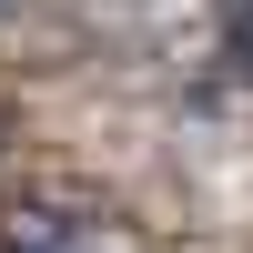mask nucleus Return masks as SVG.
Returning a JSON list of instances; mask_svg holds the SVG:
<instances>
[{
    "instance_id": "1",
    "label": "nucleus",
    "mask_w": 253,
    "mask_h": 253,
    "mask_svg": "<svg viewBox=\"0 0 253 253\" xmlns=\"http://www.w3.org/2000/svg\"><path fill=\"white\" fill-rule=\"evenodd\" d=\"M10 253H101V243H81L71 223H41V213H31V223H20V243H10Z\"/></svg>"
},
{
    "instance_id": "2",
    "label": "nucleus",
    "mask_w": 253,
    "mask_h": 253,
    "mask_svg": "<svg viewBox=\"0 0 253 253\" xmlns=\"http://www.w3.org/2000/svg\"><path fill=\"white\" fill-rule=\"evenodd\" d=\"M233 61H243V81H253V0H233Z\"/></svg>"
}]
</instances>
